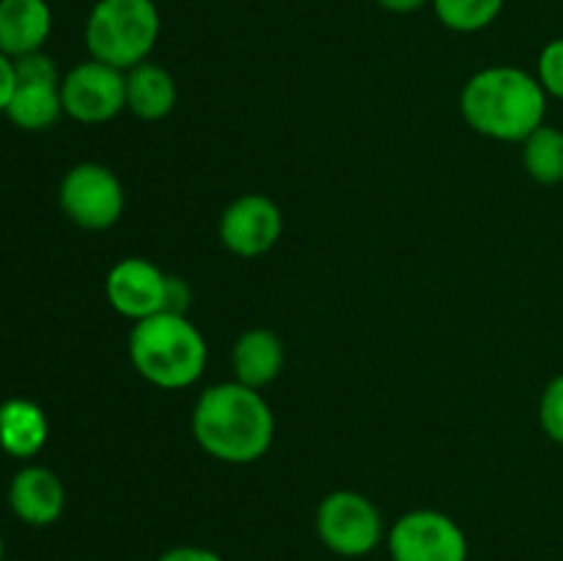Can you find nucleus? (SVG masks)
<instances>
[{
    "mask_svg": "<svg viewBox=\"0 0 563 561\" xmlns=\"http://www.w3.org/2000/svg\"><path fill=\"white\" fill-rule=\"evenodd\" d=\"M192 438L214 460L247 465L262 460L273 446V410L262 391L236 380L212 385L192 407Z\"/></svg>",
    "mask_w": 563,
    "mask_h": 561,
    "instance_id": "nucleus-1",
    "label": "nucleus"
},
{
    "mask_svg": "<svg viewBox=\"0 0 563 561\" xmlns=\"http://www.w3.org/2000/svg\"><path fill=\"white\" fill-rule=\"evenodd\" d=\"M467 124L493 141L522 143L544 124L548 94L537 75L517 66H489L465 82L460 97Z\"/></svg>",
    "mask_w": 563,
    "mask_h": 561,
    "instance_id": "nucleus-2",
    "label": "nucleus"
},
{
    "mask_svg": "<svg viewBox=\"0 0 563 561\" xmlns=\"http://www.w3.org/2000/svg\"><path fill=\"white\" fill-rule=\"evenodd\" d=\"M130 361L146 383L179 391L196 383L207 366V341L187 314L159 311L135 322Z\"/></svg>",
    "mask_w": 563,
    "mask_h": 561,
    "instance_id": "nucleus-3",
    "label": "nucleus"
},
{
    "mask_svg": "<svg viewBox=\"0 0 563 561\" xmlns=\"http://www.w3.org/2000/svg\"><path fill=\"white\" fill-rule=\"evenodd\" d=\"M154 0H97L86 20V47L93 61L130 72L152 55L159 38Z\"/></svg>",
    "mask_w": 563,
    "mask_h": 561,
    "instance_id": "nucleus-4",
    "label": "nucleus"
},
{
    "mask_svg": "<svg viewBox=\"0 0 563 561\" xmlns=\"http://www.w3.org/2000/svg\"><path fill=\"white\" fill-rule=\"evenodd\" d=\"M317 537L330 553L361 559L383 542V512L363 493L335 490L317 506Z\"/></svg>",
    "mask_w": 563,
    "mask_h": 561,
    "instance_id": "nucleus-5",
    "label": "nucleus"
},
{
    "mask_svg": "<svg viewBox=\"0 0 563 561\" xmlns=\"http://www.w3.org/2000/svg\"><path fill=\"white\" fill-rule=\"evenodd\" d=\"M58 204L66 218L86 231H104L124 215V187L102 163H77L58 187Z\"/></svg>",
    "mask_w": 563,
    "mask_h": 561,
    "instance_id": "nucleus-6",
    "label": "nucleus"
},
{
    "mask_svg": "<svg viewBox=\"0 0 563 561\" xmlns=\"http://www.w3.org/2000/svg\"><path fill=\"white\" fill-rule=\"evenodd\" d=\"M394 561H467V537L454 517L438 509H412L388 531Z\"/></svg>",
    "mask_w": 563,
    "mask_h": 561,
    "instance_id": "nucleus-7",
    "label": "nucleus"
},
{
    "mask_svg": "<svg viewBox=\"0 0 563 561\" xmlns=\"http://www.w3.org/2000/svg\"><path fill=\"white\" fill-rule=\"evenodd\" d=\"M64 113L80 124H104L126 108V72L102 61H82L60 77Z\"/></svg>",
    "mask_w": 563,
    "mask_h": 561,
    "instance_id": "nucleus-8",
    "label": "nucleus"
},
{
    "mask_svg": "<svg viewBox=\"0 0 563 561\" xmlns=\"http://www.w3.org/2000/svg\"><path fill=\"white\" fill-rule=\"evenodd\" d=\"M284 234V215L273 198L247 193L231 201L220 218V240L234 256L256 258L273 251Z\"/></svg>",
    "mask_w": 563,
    "mask_h": 561,
    "instance_id": "nucleus-9",
    "label": "nucleus"
},
{
    "mask_svg": "<svg viewBox=\"0 0 563 561\" xmlns=\"http://www.w3.org/2000/svg\"><path fill=\"white\" fill-rule=\"evenodd\" d=\"M165 289H168V275L141 256H126L115 262L104 278L108 302L113 311L132 322L165 311Z\"/></svg>",
    "mask_w": 563,
    "mask_h": 561,
    "instance_id": "nucleus-10",
    "label": "nucleus"
},
{
    "mask_svg": "<svg viewBox=\"0 0 563 561\" xmlns=\"http://www.w3.org/2000/svg\"><path fill=\"white\" fill-rule=\"evenodd\" d=\"M9 506L25 526L44 528L58 522L66 509V487L55 471L44 465H25L9 484Z\"/></svg>",
    "mask_w": 563,
    "mask_h": 561,
    "instance_id": "nucleus-11",
    "label": "nucleus"
},
{
    "mask_svg": "<svg viewBox=\"0 0 563 561\" xmlns=\"http://www.w3.org/2000/svg\"><path fill=\"white\" fill-rule=\"evenodd\" d=\"M53 33L47 0H0V53L9 58L38 53Z\"/></svg>",
    "mask_w": 563,
    "mask_h": 561,
    "instance_id": "nucleus-12",
    "label": "nucleus"
},
{
    "mask_svg": "<svg viewBox=\"0 0 563 561\" xmlns=\"http://www.w3.org/2000/svg\"><path fill=\"white\" fill-rule=\"evenodd\" d=\"M286 352L284 341L278 339V333L267 328H251L234 341V350H231V369H234L236 383L247 385V388L262 391L264 385H269L273 380H278V374L284 372Z\"/></svg>",
    "mask_w": 563,
    "mask_h": 561,
    "instance_id": "nucleus-13",
    "label": "nucleus"
},
{
    "mask_svg": "<svg viewBox=\"0 0 563 561\" xmlns=\"http://www.w3.org/2000/svg\"><path fill=\"white\" fill-rule=\"evenodd\" d=\"M47 413L31 399H5L0 405V449L14 460H31L47 446Z\"/></svg>",
    "mask_w": 563,
    "mask_h": 561,
    "instance_id": "nucleus-14",
    "label": "nucleus"
},
{
    "mask_svg": "<svg viewBox=\"0 0 563 561\" xmlns=\"http://www.w3.org/2000/svg\"><path fill=\"white\" fill-rule=\"evenodd\" d=\"M126 108L143 121H159L176 108V80L165 66L143 61L126 72Z\"/></svg>",
    "mask_w": 563,
    "mask_h": 561,
    "instance_id": "nucleus-15",
    "label": "nucleus"
},
{
    "mask_svg": "<svg viewBox=\"0 0 563 561\" xmlns=\"http://www.w3.org/2000/svg\"><path fill=\"white\" fill-rule=\"evenodd\" d=\"M5 116L25 132H44L64 116L60 86L53 82H16Z\"/></svg>",
    "mask_w": 563,
    "mask_h": 561,
    "instance_id": "nucleus-16",
    "label": "nucleus"
},
{
    "mask_svg": "<svg viewBox=\"0 0 563 561\" xmlns=\"http://www.w3.org/2000/svg\"><path fill=\"white\" fill-rule=\"evenodd\" d=\"M522 165L539 185L563 182V130L542 124L522 141Z\"/></svg>",
    "mask_w": 563,
    "mask_h": 561,
    "instance_id": "nucleus-17",
    "label": "nucleus"
},
{
    "mask_svg": "<svg viewBox=\"0 0 563 561\" xmlns=\"http://www.w3.org/2000/svg\"><path fill=\"white\" fill-rule=\"evenodd\" d=\"M504 3L506 0H432V9L449 31L476 33L498 20Z\"/></svg>",
    "mask_w": 563,
    "mask_h": 561,
    "instance_id": "nucleus-18",
    "label": "nucleus"
},
{
    "mask_svg": "<svg viewBox=\"0 0 563 561\" xmlns=\"http://www.w3.org/2000/svg\"><path fill=\"white\" fill-rule=\"evenodd\" d=\"M537 80L548 97L563 99V38H553L542 47L537 61Z\"/></svg>",
    "mask_w": 563,
    "mask_h": 561,
    "instance_id": "nucleus-19",
    "label": "nucleus"
},
{
    "mask_svg": "<svg viewBox=\"0 0 563 561\" xmlns=\"http://www.w3.org/2000/svg\"><path fill=\"white\" fill-rule=\"evenodd\" d=\"M539 424L550 440L563 446V374L550 380L544 388L542 402H539Z\"/></svg>",
    "mask_w": 563,
    "mask_h": 561,
    "instance_id": "nucleus-20",
    "label": "nucleus"
},
{
    "mask_svg": "<svg viewBox=\"0 0 563 561\" xmlns=\"http://www.w3.org/2000/svg\"><path fill=\"white\" fill-rule=\"evenodd\" d=\"M14 75L16 82H53V86H60L58 66L44 50L14 58Z\"/></svg>",
    "mask_w": 563,
    "mask_h": 561,
    "instance_id": "nucleus-21",
    "label": "nucleus"
},
{
    "mask_svg": "<svg viewBox=\"0 0 563 561\" xmlns=\"http://www.w3.org/2000/svg\"><path fill=\"white\" fill-rule=\"evenodd\" d=\"M190 297H192V292H190V286H187V280L168 275V289H165V311L187 314V308H190Z\"/></svg>",
    "mask_w": 563,
    "mask_h": 561,
    "instance_id": "nucleus-22",
    "label": "nucleus"
},
{
    "mask_svg": "<svg viewBox=\"0 0 563 561\" xmlns=\"http://www.w3.org/2000/svg\"><path fill=\"white\" fill-rule=\"evenodd\" d=\"M157 561H223V556L201 544H179V548L165 550Z\"/></svg>",
    "mask_w": 563,
    "mask_h": 561,
    "instance_id": "nucleus-23",
    "label": "nucleus"
},
{
    "mask_svg": "<svg viewBox=\"0 0 563 561\" xmlns=\"http://www.w3.org/2000/svg\"><path fill=\"white\" fill-rule=\"evenodd\" d=\"M14 88H16L14 58L0 53V113H5V108H9L11 97H14Z\"/></svg>",
    "mask_w": 563,
    "mask_h": 561,
    "instance_id": "nucleus-24",
    "label": "nucleus"
},
{
    "mask_svg": "<svg viewBox=\"0 0 563 561\" xmlns=\"http://www.w3.org/2000/svg\"><path fill=\"white\" fill-rule=\"evenodd\" d=\"M385 11L390 14H412V11L423 9V6H432V0H377Z\"/></svg>",
    "mask_w": 563,
    "mask_h": 561,
    "instance_id": "nucleus-25",
    "label": "nucleus"
},
{
    "mask_svg": "<svg viewBox=\"0 0 563 561\" xmlns=\"http://www.w3.org/2000/svg\"><path fill=\"white\" fill-rule=\"evenodd\" d=\"M5 556H3V534H0V561H3Z\"/></svg>",
    "mask_w": 563,
    "mask_h": 561,
    "instance_id": "nucleus-26",
    "label": "nucleus"
},
{
    "mask_svg": "<svg viewBox=\"0 0 563 561\" xmlns=\"http://www.w3.org/2000/svg\"><path fill=\"white\" fill-rule=\"evenodd\" d=\"M3 561H9V559H3Z\"/></svg>",
    "mask_w": 563,
    "mask_h": 561,
    "instance_id": "nucleus-27",
    "label": "nucleus"
}]
</instances>
